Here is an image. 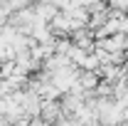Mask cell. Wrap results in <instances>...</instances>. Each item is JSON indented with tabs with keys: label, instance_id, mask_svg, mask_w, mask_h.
Masks as SVG:
<instances>
[{
	"label": "cell",
	"instance_id": "obj_4",
	"mask_svg": "<svg viewBox=\"0 0 128 126\" xmlns=\"http://www.w3.org/2000/svg\"><path fill=\"white\" fill-rule=\"evenodd\" d=\"M27 3H30V5H32V3H40V0H27Z\"/></svg>",
	"mask_w": 128,
	"mask_h": 126
},
{
	"label": "cell",
	"instance_id": "obj_3",
	"mask_svg": "<svg viewBox=\"0 0 128 126\" xmlns=\"http://www.w3.org/2000/svg\"><path fill=\"white\" fill-rule=\"evenodd\" d=\"M111 5L116 8V10H126V8H128V0H111Z\"/></svg>",
	"mask_w": 128,
	"mask_h": 126
},
{
	"label": "cell",
	"instance_id": "obj_1",
	"mask_svg": "<svg viewBox=\"0 0 128 126\" xmlns=\"http://www.w3.org/2000/svg\"><path fill=\"white\" fill-rule=\"evenodd\" d=\"M79 84L84 87V89H94V87H98V79H96V72H84L79 77Z\"/></svg>",
	"mask_w": 128,
	"mask_h": 126
},
{
	"label": "cell",
	"instance_id": "obj_5",
	"mask_svg": "<svg viewBox=\"0 0 128 126\" xmlns=\"http://www.w3.org/2000/svg\"><path fill=\"white\" fill-rule=\"evenodd\" d=\"M91 126H101V124H91Z\"/></svg>",
	"mask_w": 128,
	"mask_h": 126
},
{
	"label": "cell",
	"instance_id": "obj_2",
	"mask_svg": "<svg viewBox=\"0 0 128 126\" xmlns=\"http://www.w3.org/2000/svg\"><path fill=\"white\" fill-rule=\"evenodd\" d=\"M10 17H12V10H10L8 5H0V27L10 25Z\"/></svg>",
	"mask_w": 128,
	"mask_h": 126
}]
</instances>
